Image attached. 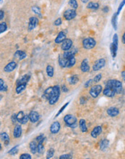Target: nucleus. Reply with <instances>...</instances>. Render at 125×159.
Here are the masks:
<instances>
[{
    "mask_svg": "<svg viewBox=\"0 0 125 159\" xmlns=\"http://www.w3.org/2000/svg\"><path fill=\"white\" fill-rule=\"evenodd\" d=\"M106 85L111 86L116 91V93H121L122 92V84L119 80H110L107 82Z\"/></svg>",
    "mask_w": 125,
    "mask_h": 159,
    "instance_id": "nucleus-1",
    "label": "nucleus"
},
{
    "mask_svg": "<svg viewBox=\"0 0 125 159\" xmlns=\"http://www.w3.org/2000/svg\"><path fill=\"white\" fill-rule=\"evenodd\" d=\"M60 96V87L59 85H55L53 86V95L51 96V97L48 100L49 104L53 105L57 102Z\"/></svg>",
    "mask_w": 125,
    "mask_h": 159,
    "instance_id": "nucleus-2",
    "label": "nucleus"
},
{
    "mask_svg": "<svg viewBox=\"0 0 125 159\" xmlns=\"http://www.w3.org/2000/svg\"><path fill=\"white\" fill-rule=\"evenodd\" d=\"M96 41L93 38H85L82 41V46L86 49H91L96 46Z\"/></svg>",
    "mask_w": 125,
    "mask_h": 159,
    "instance_id": "nucleus-3",
    "label": "nucleus"
},
{
    "mask_svg": "<svg viewBox=\"0 0 125 159\" xmlns=\"http://www.w3.org/2000/svg\"><path fill=\"white\" fill-rule=\"evenodd\" d=\"M102 90H103V88L101 85H96L91 87L89 93L93 98H97L102 92Z\"/></svg>",
    "mask_w": 125,
    "mask_h": 159,
    "instance_id": "nucleus-4",
    "label": "nucleus"
},
{
    "mask_svg": "<svg viewBox=\"0 0 125 159\" xmlns=\"http://www.w3.org/2000/svg\"><path fill=\"white\" fill-rule=\"evenodd\" d=\"M64 121L67 124V126L72 127L73 126L76 125L77 119H76V117L72 114H67L64 117Z\"/></svg>",
    "mask_w": 125,
    "mask_h": 159,
    "instance_id": "nucleus-5",
    "label": "nucleus"
},
{
    "mask_svg": "<svg viewBox=\"0 0 125 159\" xmlns=\"http://www.w3.org/2000/svg\"><path fill=\"white\" fill-rule=\"evenodd\" d=\"M77 15L75 9H67L64 12V18L67 20H71L72 19H74Z\"/></svg>",
    "mask_w": 125,
    "mask_h": 159,
    "instance_id": "nucleus-6",
    "label": "nucleus"
},
{
    "mask_svg": "<svg viewBox=\"0 0 125 159\" xmlns=\"http://www.w3.org/2000/svg\"><path fill=\"white\" fill-rule=\"evenodd\" d=\"M105 65H106V60L102 58L100 59H98L93 66V70L94 71L100 70L105 66Z\"/></svg>",
    "mask_w": 125,
    "mask_h": 159,
    "instance_id": "nucleus-7",
    "label": "nucleus"
},
{
    "mask_svg": "<svg viewBox=\"0 0 125 159\" xmlns=\"http://www.w3.org/2000/svg\"><path fill=\"white\" fill-rule=\"evenodd\" d=\"M72 45H73V42L71 39H69V38H66L64 41L62 42V49L64 52H67L69 51L71 48H72Z\"/></svg>",
    "mask_w": 125,
    "mask_h": 159,
    "instance_id": "nucleus-8",
    "label": "nucleus"
},
{
    "mask_svg": "<svg viewBox=\"0 0 125 159\" xmlns=\"http://www.w3.org/2000/svg\"><path fill=\"white\" fill-rule=\"evenodd\" d=\"M39 24V19L35 17H31L29 20L28 23V30H33L35 28V27Z\"/></svg>",
    "mask_w": 125,
    "mask_h": 159,
    "instance_id": "nucleus-9",
    "label": "nucleus"
},
{
    "mask_svg": "<svg viewBox=\"0 0 125 159\" xmlns=\"http://www.w3.org/2000/svg\"><path fill=\"white\" fill-rule=\"evenodd\" d=\"M103 94L107 97H114L116 93V91L109 85H106V88L103 90Z\"/></svg>",
    "mask_w": 125,
    "mask_h": 159,
    "instance_id": "nucleus-10",
    "label": "nucleus"
},
{
    "mask_svg": "<svg viewBox=\"0 0 125 159\" xmlns=\"http://www.w3.org/2000/svg\"><path fill=\"white\" fill-rule=\"evenodd\" d=\"M16 67H17V63L15 61H11L5 66V68H4V71L5 72H11L15 70Z\"/></svg>",
    "mask_w": 125,
    "mask_h": 159,
    "instance_id": "nucleus-11",
    "label": "nucleus"
},
{
    "mask_svg": "<svg viewBox=\"0 0 125 159\" xmlns=\"http://www.w3.org/2000/svg\"><path fill=\"white\" fill-rule=\"evenodd\" d=\"M60 124L59 122H54L50 126V131L52 134H57L60 130Z\"/></svg>",
    "mask_w": 125,
    "mask_h": 159,
    "instance_id": "nucleus-12",
    "label": "nucleus"
},
{
    "mask_svg": "<svg viewBox=\"0 0 125 159\" xmlns=\"http://www.w3.org/2000/svg\"><path fill=\"white\" fill-rule=\"evenodd\" d=\"M29 119H30V121L32 123L37 122L39 119V113L36 112H34V111L30 112V113L29 114Z\"/></svg>",
    "mask_w": 125,
    "mask_h": 159,
    "instance_id": "nucleus-13",
    "label": "nucleus"
},
{
    "mask_svg": "<svg viewBox=\"0 0 125 159\" xmlns=\"http://www.w3.org/2000/svg\"><path fill=\"white\" fill-rule=\"evenodd\" d=\"M107 114L109 116H110L111 117H115L117 115H119V111L117 108L116 107H110L109 108H108L107 110Z\"/></svg>",
    "mask_w": 125,
    "mask_h": 159,
    "instance_id": "nucleus-14",
    "label": "nucleus"
},
{
    "mask_svg": "<svg viewBox=\"0 0 125 159\" xmlns=\"http://www.w3.org/2000/svg\"><path fill=\"white\" fill-rule=\"evenodd\" d=\"M90 65H88V59H85L82 61L81 63V65H80V70H82L83 72H87L88 71L90 70Z\"/></svg>",
    "mask_w": 125,
    "mask_h": 159,
    "instance_id": "nucleus-15",
    "label": "nucleus"
},
{
    "mask_svg": "<svg viewBox=\"0 0 125 159\" xmlns=\"http://www.w3.org/2000/svg\"><path fill=\"white\" fill-rule=\"evenodd\" d=\"M53 87H51V88H47L43 93V98H44L45 99H47V100H49L50 98L51 97V96L53 95Z\"/></svg>",
    "mask_w": 125,
    "mask_h": 159,
    "instance_id": "nucleus-16",
    "label": "nucleus"
},
{
    "mask_svg": "<svg viewBox=\"0 0 125 159\" xmlns=\"http://www.w3.org/2000/svg\"><path fill=\"white\" fill-rule=\"evenodd\" d=\"M102 133V127L101 126H96L93 130H92L91 135L93 137L96 138L98 136H99Z\"/></svg>",
    "mask_w": 125,
    "mask_h": 159,
    "instance_id": "nucleus-17",
    "label": "nucleus"
},
{
    "mask_svg": "<svg viewBox=\"0 0 125 159\" xmlns=\"http://www.w3.org/2000/svg\"><path fill=\"white\" fill-rule=\"evenodd\" d=\"M65 39H66V34L64 33V32L61 31V32L59 33L57 37L56 38V39H55L54 41H55L56 43H62Z\"/></svg>",
    "mask_w": 125,
    "mask_h": 159,
    "instance_id": "nucleus-18",
    "label": "nucleus"
},
{
    "mask_svg": "<svg viewBox=\"0 0 125 159\" xmlns=\"http://www.w3.org/2000/svg\"><path fill=\"white\" fill-rule=\"evenodd\" d=\"M22 135V127L20 125L17 124L16 125L14 129V132H13V135L15 138H18Z\"/></svg>",
    "mask_w": 125,
    "mask_h": 159,
    "instance_id": "nucleus-19",
    "label": "nucleus"
},
{
    "mask_svg": "<svg viewBox=\"0 0 125 159\" xmlns=\"http://www.w3.org/2000/svg\"><path fill=\"white\" fill-rule=\"evenodd\" d=\"M30 75H23L21 78H20L17 82V85L20 84H27V83L30 80Z\"/></svg>",
    "mask_w": 125,
    "mask_h": 159,
    "instance_id": "nucleus-20",
    "label": "nucleus"
},
{
    "mask_svg": "<svg viewBox=\"0 0 125 159\" xmlns=\"http://www.w3.org/2000/svg\"><path fill=\"white\" fill-rule=\"evenodd\" d=\"M30 149L33 154H35L36 153V152H38V145L35 141H32L30 143Z\"/></svg>",
    "mask_w": 125,
    "mask_h": 159,
    "instance_id": "nucleus-21",
    "label": "nucleus"
},
{
    "mask_svg": "<svg viewBox=\"0 0 125 159\" xmlns=\"http://www.w3.org/2000/svg\"><path fill=\"white\" fill-rule=\"evenodd\" d=\"M14 57H17L19 60H23L26 57V54L23 51H17L14 54Z\"/></svg>",
    "mask_w": 125,
    "mask_h": 159,
    "instance_id": "nucleus-22",
    "label": "nucleus"
},
{
    "mask_svg": "<svg viewBox=\"0 0 125 159\" xmlns=\"http://www.w3.org/2000/svg\"><path fill=\"white\" fill-rule=\"evenodd\" d=\"M1 140L5 142V145H7L10 142V137L6 132H2L1 133Z\"/></svg>",
    "mask_w": 125,
    "mask_h": 159,
    "instance_id": "nucleus-23",
    "label": "nucleus"
},
{
    "mask_svg": "<svg viewBox=\"0 0 125 159\" xmlns=\"http://www.w3.org/2000/svg\"><path fill=\"white\" fill-rule=\"evenodd\" d=\"M79 126H80V129L82 132H86L87 130V128L86 126V123H85V120L84 119H80V122H79Z\"/></svg>",
    "mask_w": 125,
    "mask_h": 159,
    "instance_id": "nucleus-24",
    "label": "nucleus"
},
{
    "mask_svg": "<svg viewBox=\"0 0 125 159\" xmlns=\"http://www.w3.org/2000/svg\"><path fill=\"white\" fill-rule=\"evenodd\" d=\"M110 50H111V56L113 58H115L116 56V53H117V50H118V46L115 45L114 43H111V47H110Z\"/></svg>",
    "mask_w": 125,
    "mask_h": 159,
    "instance_id": "nucleus-25",
    "label": "nucleus"
},
{
    "mask_svg": "<svg viewBox=\"0 0 125 159\" xmlns=\"http://www.w3.org/2000/svg\"><path fill=\"white\" fill-rule=\"evenodd\" d=\"M67 59H65L64 56H59V66L61 67H63V68H65L67 67Z\"/></svg>",
    "mask_w": 125,
    "mask_h": 159,
    "instance_id": "nucleus-26",
    "label": "nucleus"
},
{
    "mask_svg": "<svg viewBox=\"0 0 125 159\" xmlns=\"http://www.w3.org/2000/svg\"><path fill=\"white\" fill-rule=\"evenodd\" d=\"M79 81V78L77 77V75H75L71 76L69 79H68V82L70 85H75L77 83V82Z\"/></svg>",
    "mask_w": 125,
    "mask_h": 159,
    "instance_id": "nucleus-27",
    "label": "nucleus"
},
{
    "mask_svg": "<svg viewBox=\"0 0 125 159\" xmlns=\"http://www.w3.org/2000/svg\"><path fill=\"white\" fill-rule=\"evenodd\" d=\"M87 9H93V10H96L99 8V5H98V3H97V2H89L88 3V5L87 6Z\"/></svg>",
    "mask_w": 125,
    "mask_h": 159,
    "instance_id": "nucleus-28",
    "label": "nucleus"
},
{
    "mask_svg": "<svg viewBox=\"0 0 125 159\" xmlns=\"http://www.w3.org/2000/svg\"><path fill=\"white\" fill-rule=\"evenodd\" d=\"M117 17H118V14L115 13L112 16V19H111V24L113 28H114V30L117 29Z\"/></svg>",
    "mask_w": 125,
    "mask_h": 159,
    "instance_id": "nucleus-29",
    "label": "nucleus"
},
{
    "mask_svg": "<svg viewBox=\"0 0 125 159\" xmlns=\"http://www.w3.org/2000/svg\"><path fill=\"white\" fill-rule=\"evenodd\" d=\"M75 62H76V60H75V56H72L69 59H67V68H69V67H72L73 66L75 65Z\"/></svg>",
    "mask_w": 125,
    "mask_h": 159,
    "instance_id": "nucleus-30",
    "label": "nucleus"
},
{
    "mask_svg": "<svg viewBox=\"0 0 125 159\" xmlns=\"http://www.w3.org/2000/svg\"><path fill=\"white\" fill-rule=\"evenodd\" d=\"M109 141L106 139H104L103 140L101 141V145H100V148L102 150H106V148L109 147Z\"/></svg>",
    "mask_w": 125,
    "mask_h": 159,
    "instance_id": "nucleus-31",
    "label": "nucleus"
},
{
    "mask_svg": "<svg viewBox=\"0 0 125 159\" xmlns=\"http://www.w3.org/2000/svg\"><path fill=\"white\" fill-rule=\"evenodd\" d=\"M46 73H47L48 77H53L54 71H53V68L52 66L48 65L46 67Z\"/></svg>",
    "mask_w": 125,
    "mask_h": 159,
    "instance_id": "nucleus-32",
    "label": "nucleus"
},
{
    "mask_svg": "<svg viewBox=\"0 0 125 159\" xmlns=\"http://www.w3.org/2000/svg\"><path fill=\"white\" fill-rule=\"evenodd\" d=\"M26 85L27 84H20L18 85L16 88V93H22L25 89L26 88Z\"/></svg>",
    "mask_w": 125,
    "mask_h": 159,
    "instance_id": "nucleus-33",
    "label": "nucleus"
},
{
    "mask_svg": "<svg viewBox=\"0 0 125 159\" xmlns=\"http://www.w3.org/2000/svg\"><path fill=\"white\" fill-rule=\"evenodd\" d=\"M75 52H69V51H67V52H65L64 53V54H63V56L65 58V59H69V58H71L72 56H75Z\"/></svg>",
    "mask_w": 125,
    "mask_h": 159,
    "instance_id": "nucleus-34",
    "label": "nucleus"
},
{
    "mask_svg": "<svg viewBox=\"0 0 125 159\" xmlns=\"http://www.w3.org/2000/svg\"><path fill=\"white\" fill-rule=\"evenodd\" d=\"M69 5L73 9H76L78 7V4H77V0H69Z\"/></svg>",
    "mask_w": 125,
    "mask_h": 159,
    "instance_id": "nucleus-35",
    "label": "nucleus"
},
{
    "mask_svg": "<svg viewBox=\"0 0 125 159\" xmlns=\"http://www.w3.org/2000/svg\"><path fill=\"white\" fill-rule=\"evenodd\" d=\"M44 152V147L43 145V142H39L38 143V153L42 154Z\"/></svg>",
    "mask_w": 125,
    "mask_h": 159,
    "instance_id": "nucleus-36",
    "label": "nucleus"
},
{
    "mask_svg": "<svg viewBox=\"0 0 125 159\" xmlns=\"http://www.w3.org/2000/svg\"><path fill=\"white\" fill-rule=\"evenodd\" d=\"M7 24L5 22H2V23H0V33H3L5 32V30H7Z\"/></svg>",
    "mask_w": 125,
    "mask_h": 159,
    "instance_id": "nucleus-37",
    "label": "nucleus"
},
{
    "mask_svg": "<svg viewBox=\"0 0 125 159\" xmlns=\"http://www.w3.org/2000/svg\"><path fill=\"white\" fill-rule=\"evenodd\" d=\"M18 148H19V145H16L14 146V148H12L11 150L9 151V154L10 155H15L17 152H18Z\"/></svg>",
    "mask_w": 125,
    "mask_h": 159,
    "instance_id": "nucleus-38",
    "label": "nucleus"
},
{
    "mask_svg": "<svg viewBox=\"0 0 125 159\" xmlns=\"http://www.w3.org/2000/svg\"><path fill=\"white\" fill-rule=\"evenodd\" d=\"M7 86L5 85V83H4V80L2 79H0V90L2 92V91H6L7 90Z\"/></svg>",
    "mask_w": 125,
    "mask_h": 159,
    "instance_id": "nucleus-39",
    "label": "nucleus"
},
{
    "mask_svg": "<svg viewBox=\"0 0 125 159\" xmlns=\"http://www.w3.org/2000/svg\"><path fill=\"white\" fill-rule=\"evenodd\" d=\"M53 154H54V150L53 148H50L49 150H48L47 152V155H46V158H51L53 156Z\"/></svg>",
    "mask_w": 125,
    "mask_h": 159,
    "instance_id": "nucleus-40",
    "label": "nucleus"
},
{
    "mask_svg": "<svg viewBox=\"0 0 125 159\" xmlns=\"http://www.w3.org/2000/svg\"><path fill=\"white\" fill-rule=\"evenodd\" d=\"M32 10L34 12V13H35V14H39L40 16H41V9L39 8V7H37V6H33V7H32Z\"/></svg>",
    "mask_w": 125,
    "mask_h": 159,
    "instance_id": "nucleus-41",
    "label": "nucleus"
},
{
    "mask_svg": "<svg viewBox=\"0 0 125 159\" xmlns=\"http://www.w3.org/2000/svg\"><path fill=\"white\" fill-rule=\"evenodd\" d=\"M25 117V114L23 112H20L17 114V122H20L23 119V117Z\"/></svg>",
    "mask_w": 125,
    "mask_h": 159,
    "instance_id": "nucleus-42",
    "label": "nucleus"
},
{
    "mask_svg": "<svg viewBox=\"0 0 125 159\" xmlns=\"http://www.w3.org/2000/svg\"><path fill=\"white\" fill-rule=\"evenodd\" d=\"M29 119H29V115H25V117H23V119L20 122V123L22 124H25L27 122H28Z\"/></svg>",
    "mask_w": 125,
    "mask_h": 159,
    "instance_id": "nucleus-43",
    "label": "nucleus"
},
{
    "mask_svg": "<svg viewBox=\"0 0 125 159\" xmlns=\"http://www.w3.org/2000/svg\"><path fill=\"white\" fill-rule=\"evenodd\" d=\"M124 5H125V0H123V1H122V2L120 3V5H119V7H118L117 12H116V13H117V14H119V13H120L121 10L122 9L123 7H124Z\"/></svg>",
    "mask_w": 125,
    "mask_h": 159,
    "instance_id": "nucleus-44",
    "label": "nucleus"
},
{
    "mask_svg": "<svg viewBox=\"0 0 125 159\" xmlns=\"http://www.w3.org/2000/svg\"><path fill=\"white\" fill-rule=\"evenodd\" d=\"M69 102H67V103H65V104H64V106H63L62 107V108H60V110H59V112H58V113L57 114V115H56V116H55V117H57L58 116H59V114H61V113L63 111H64V109H65V108L67 107V106H68V104H69Z\"/></svg>",
    "mask_w": 125,
    "mask_h": 159,
    "instance_id": "nucleus-45",
    "label": "nucleus"
},
{
    "mask_svg": "<svg viewBox=\"0 0 125 159\" xmlns=\"http://www.w3.org/2000/svg\"><path fill=\"white\" fill-rule=\"evenodd\" d=\"M20 159H31V156L30 155L28 154V153H24V154H22L20 156Z\"/></svg>",
    "mask_w": 125,
    "mask_h": 159,
    "instance_id": "nucleus-46",
    "label": "nucleus"
},
{
    "mask_svg": "<svg viewBox=\"0 0 125 159\" xmlns=\"http://www.w3.org/2000/svg\"><path fill=\"white\" fill-rule=\"evenodd\" d=\"M101 78H102V75H101V74H98V75H96V77H94L93 82H95V83H98V82L101 80Z\"/></svg>",
    "mask_w": 125,
    "mask_h": 159,
    "instance_id": "nucleus-47",
    "label": "nucleus"
},
{
    "mask_svg": "<svg viewBox=\"0 0 125 159\" xmlns=\"http://www.w3.org/2000/svg\"><path fill=\"white\" fill-rule=\"evenodd\" d=\"M62 19H61V18H59L57 19V20L54 21L53 24H54V25H56V26H59V25H60L62 24Z\"/></svg>",
    "mask_w": 125,
    "mask_h": 159,
    "instance_id": "nucleus-48",
    "label": "nucleus"
},
{
    "mask_svg": "<svg viewBox=\"0 0 125 159\" xmlns=\"http://www.w3.org/2000/svg\"><path fill=\"white\" fill-rule=\"evenodd\" d=\"M118 42H119L118 36H117V34H114V36L113 37V43H114L115 45L118 46Z\"/></svg>",
    "mask_w": 125,
    "mask_h": 159,
    "instance_id": "nucleus-49",
    "label": "nucleus"
},
{
    "mask_svg": "<svg viewBox=\"0 0 125 159\" xmlns=\"http://www.w3.org/2000/svg\"><path fill=\"white\" fill-rule=\"evenodd\" d=\"M60 159H69V158H72V156L70 155L69 154H64L62 155L60 157H59Z\"/></svg>",
    "mask_w": 125,
    "mask_h": 159,
    "instance_id": "nucleus-50",
    "label": "nucleus"
},
{
    "mask_svg": "<svg viewBox=\"0 0 125 159\" xmlns=\"http://www.w3.org/2000/svg\"><path fill=\"white\" fill-rule=\"evenodd\" d=\"M93 82V80H87L86 83H85V85H84L85 88H88L90 85H91Z\"/></svg>",
    "mask_w": 125,
    "mask_h": 159,
    "instance_id": "nucleus-51",
    "label": "nucleus"
},
{
    "mask_svg": "<svg viewBox=\"0 0 125 159\" xmlns=\"http://www.w3.org/2000/svg\"><path fill=\"white\" fill-rule=\"evenodd\" d=\"M36 140L38 141V142H43V140H44V136H43V135H40L39 136H38L36 137Z\"/></svg>",
    "mask_w": 125,
    "mask_h": 159,
    "instance_id": "nucleus-52",
    "label": "nucleus"
},
{
    "mask_svg": "<svg viewBox=\"0 0 125 159\" xmlns=\"http://www.w3.org/2000/svg\"><path fill=\"white\" fill-rule=\"evenodd\" d=\"M17 121V114H13L12 116V122L13 123H15V122Z\"/></svg>",
    "mask_w": 125,
    "mask_h": 159,
    "instance_id": "nucleus-53",
    "label": "nucleus"
},
{
    "mask_svg": "<svg viewBox=\"0 0 125 159\" xmlns=\"http://www.w3.org/2000/svg\"><path fill=\"white\" fill-rule=\"evenodd\" d=\"M62 92H64V93H67V92H68V88H67L66 86L63 85L62 87Z\"/></svg>",
    "mask_w": 125,
    "mask_h": 159,
    "instance_id": "nucleus-54",
    "label": "nucleus"
},
{
    "mask_svg": "<svg viewBox=\"0 0 125 159\" xmlns=\"http://www.w3.org/2000/svg\"><path fill=\"white\" fill-rule=\"evenodd\" d=\"M4 16H5V13H4V12H3L2 10H1V11H0V20H1L4 18Z\"/></svg>",
    "mask_w": 125,
    "mask_h": 159,
    "instance_id": "nucleus-55",
    "label": "nucleus"
},
{
    "mask_svg": "<svg viewBox=\"0 0 125 159\" xmlns=\"http://www.w3.org/2000/svg\"><path fill=\"white\" fill-rule=\"evenodd\" d=\"M103 11L104 12H108L109 11V8L107 6H106V7H104V8L103 9Z\"/></svg>",
    "mask_w": 125,
    "mask_h": 159,
    "instance_id": "nucleus-56",
    "label": "nucleus"
},
{
    "mask_svg": "<svg viewBox=\"0 0 125 159\" xmlns=\"http://www.w3.org/2000/svg\"><path fill=\"white\" fill-rule=\"evenodd\" d=\"M121 77H122L123 80L124 81V83H125V71H123V72H121Z\"/></svg>",
    "mask_w": 125,
    "mask_h": 159,
    "instance_id": "nucleus-57",
    "label": "nucleus"
},
{
    "mask_svg": "<svg viewBox=\"0 0 125 159\" xmlns=\"http://www.w3.org/2000/svg\"><path fill=\"white\" fill-rule=\"evenodd\" d=\"M122 42L125 43V33H124V35H123V36H122Z\"/></svg>",
    "mask_w": 125,
    "mask_h": 159,
    "instance_id": "nucleus-58",
    "label": "nucleus"
},
{
    "mask_svg": "<svg viewBox=\"0 0 125 159\" xmlns=\"http://www.w3.org/2000/svg\"><path fill=\"white\" fill-rule=\"evenodd\" d=\"M88 1H89V0H81V2H82V3H87Z\"/></svg>",
    "mask_w": 125,
    "mask_h": 159,
    "instance_id": "nucleus-59",
    "label": "nucleus"
},
{
    "mask_svg": "<svg viewBox=\"0 0 125 159\" xmlns=\"http://www.w3.org/2000/svg\"><path fill=\"white\" fill-rule=\"evenodd\" d=\"M1 2H2V0H1Z\"/></svg>",
    "mask_w": 125,
    "mask_h": 159,
    "instance_id": "nucleus-60",
    "label": "nucleus"
}]
</instances>
